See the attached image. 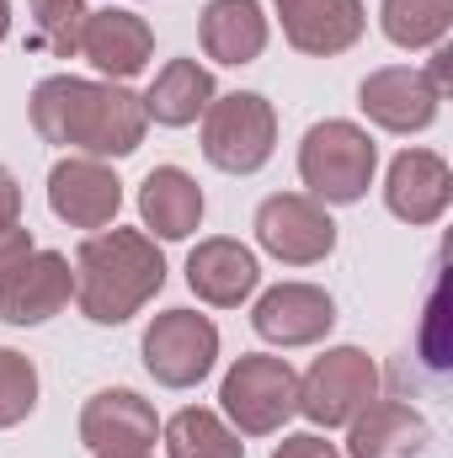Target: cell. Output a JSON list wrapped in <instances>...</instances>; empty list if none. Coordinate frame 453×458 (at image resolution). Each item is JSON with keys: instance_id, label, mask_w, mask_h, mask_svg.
<instances>
[{"instance_id": "obj_16", "label": "cell", "mask_w": 453, "mask_h": 458, "mask_svg": "<svg viewBox=\"0 0 453 458\" xmlns=\"http://www.w3.org/2000/svg\"><path fill=\"white\" fill-rule=\"evenodd\" d=\"M261 283V267H256V250H245L240 240L214 234V240H198V250L187 256V288L214 304V310H240Z\"/></svg>"}, {"instance_id": "obj_2", "label": "cell", "mask_w": 453, "mask_h": 458, "mask_svg": "<svg viewBox=\"0 0 453 458\" xmlns=\"http://www.w3.org/2000/svg\"><path fill=\"white\" fill-rule=\"evenodd\" d=\"M166 288V256L144 229H97L75 250V304L91 326L133 320Z\"/></svg>"}, {"instance_id": "obj_19", "label": "cell", "mask_w": 453, "mask_h": 458, "mask_svg": "<svg viewBox=\"0 0 453 458\" xmlns=\"http://www.w3.org/2000/svg\"><path fill=\"white\" fill-rule=\"evenodd\" d=\"M139 219L160 240H187L203 225V187L182 165H155L139 187Z\"/></svg>"}, {"instance_id": "obj_17", "label": "cell", "mask_w": 453, "mask_h": 458, "mask_svg": "<svg viewBox=\"0 0 453 458\" xmlns=\"http://www.w3.org/2000/svg\"><path fill=\"white\" fill-rule=\"evenodd\" d=\"M81 54L107 75V81H133L144 64H150V54H155V32H150V21L144 16H133V11H91L86 16V32H81Z\"/></svg>"}, {"instance_id": "obj_9", "label": "cell", "mask_w": 453, "mask_h": 458, "mask_svg": "<svg viewBox=\"0 0 453 458\" xmlns=\"http://www.w3.org/2000/svg\"><path fill=\"white\" fill-rule=\"evenodd\" d=\"M48 208L70 229H107L123 208V182L113 165L91 155H70L48 171Z\"/></svg>"}, {"instance_id": "obj_13", "label": "cell", "mask_w": 453, "mask_h": 458, "mask_svg": "<svg viewBox=\"0 0 453 458\" xmlns=\"http://www.w3.org/2000/svg\"><path fill=\"white\" fill-rule=\"evenodd\" d=\"M384 203L400 225H438L453 203V171L432 149H400L384 176Z\"/></svg>"}, {"instance_id": "obj_12", "label": "cell", "mask_w": 453, "mask_h": 458, "mask_svg": "<svg viewBox=\"0 0 453 458\" xmlns=\"http://www.w3.org/2000/svg\"><path fill=\"white\" fill-rule=\"evenodd\" d=\"M357 107L368 113V123H379L384 133H422V128H432L443 97H438V86L422 70L389 64V70H373L357 86Z\"/></svg>"}, {"instance_id": "obj_7", "label": "cell", "mask_w": 453, "mask_h": 458, "mask_svg": "<svg viewBox=\"0 0 453 458\" xmlns=\"http://www.w3.org/2000/svg\"><path fill=\"white\" fill-rule=\"evenodd\" d=\"M379 400V368L363 346H331L299 378V411L315 427H346L363 405Z\"/></svg>"}, {"instance_id": "obj_31", "label": "cell", "mask_w": 453, "mask_h": 458, "mask_svg": "<svg viewBox=\"0 0 453 458\" xmlns=\"http://www.w3.org/2000/svg\"><path fill=\"white\" fill-rule=\"evenodd\" d=\"M97 458H155V454H97Z\"/></svg>"}, {"instance_id": "obj_5", "label": "cell", "mask_w": 453, "mask_h": 458, "mask_svg": "<svg viewBox=\"0 0 453 458\" xmlns=\"http://www.w3.org/2000/svg\"><path fill=\"white\" fill-rule=\"evenodd\" d=\"M278 149V113L256 91H229L214 97L203 113V160L229 176H251L272 160Z\"/></svg>"}, {"instance_id": "obj_22", "label": "cell", "mask_w": 453, "mask_h": 458, "mask_svg": "<svg viewBox=\"0 0 453 458\" xmlns=\"http://www.w3.org/2000/svg\"><path fill=\"white\" fill-rule=\"evenodd\" d=\"M160 432H166V454L171 458H245L240 432L225 427V421H219L214 411H203V405L176 411Z\"/></svg>"}, {"instance_id": "obj_15", "label": "cell", "mask_w": 453, "mask_h": 458, "mask_svg": "<svg viewBox=\"0 0 453 458\" xmlns=\"http://www.w3.org/2000/svg\"><path fill=\"white\" fill-rule=\"evenodd\" d=\"M278 21H283V38L310 59L346 54L368 27L363 0H278Z\"/></svg>"}, {"instance_id": "obj_29", "label": "cell", "mask_w": 453, "mask_h": 458, "mask_svg": "<svg viewBox=\"0 0 453 458\" xmlns=\"http://www.w3.org/2000/svg\"><path fill=\"white\" fill-rule=\"evenodd\" d=\"M427 81L438 86V97H449V81H453V48H438V54H432V70H427Z\"/></svg>"}, {"instance_id": "obj_1", "label": "cell", "mask_w": 453, "mask_h": 458, "mask_svg": "<svg viewBox=\"0 0 453 458\" xmlns=\"http://www.w3.org/2000/svg\"><path fill=\"white\" fill-rule=\"evenodd\" d=\"M32 128L48 139V144H64V149H81L91 160H123L144 144V102L117 86V81H81V75H48L32 86Z\"/></svg>"}, {"instance_id": "obj_4", "label": "cell", "mask_w": 453, "mask_h": 458, "mask_svg": "<svg viewBox=\"0 0 453 458\" xmlns=\"http://www.w3.org/2000/svg\"><path fill=\"white\" fill-rule=\"evenodd\" d=\"M219 405H225V416L235 421L240 437H272L299 411V373L288 368V357L251 352L225 373Z\"/></svg>"}, {"instance_id": "obj_3", "label": "cell", "mask_w": 453, "mask_h": 458, "mask_svg": "<svg viewBox=\"0 0 453 458\" xmlns=\"http://www.w3.org/2000/svg\"><path fill=\"white\" fill-rule=\"evenodd\" d=\"M373 165H379V144L368 139V128L346 117L315 123L299 144V176L315 203H337V208L357 203L373 182Z\"/></svg>"}, {"instance_id": "obj_11", "label": "cell", "mask_w": 453, "mask_h": 458, "mask_svg": "<svg viewBox=\"0 0 453 458\" xmlns=\"http://www.w3.org/2000/svg\"><path fill=\"white\" fill-rule=\"evenodd\" d=\"M75 293V267L59 250H32L5 283H0V320L5 326H43L54 320Z\"/></svg>"}, {"instance_id": "obj_30", "label": "cell", "mask_w": 453, "mask_h": 458, "mask_svg": "<svg viewBox=\"0 0 453 458\" xmlns=\"http://www.w3.org/2000/svg\"><path fill=\"white\" fill-rule=\"evenodd\" d=\"M5 32H11V0H0V43H5Z\"/></svg>"}, {"instance_id": "obj_23", "label": "cell", "mask_w": 453, "mask_h": 458, "mask_svg": "<svg viewBox=\"0 0 453 458\" xmlns=\"http://www.w3.org/2000/svg\"><path fill=\"white\" fill-rule=\"evenodd\" d=\"M379 27L395 48H438L453 27V0H384Z\"/></svg>"}, {"instance_id": "obj_25", "label": "cell", "mask_w": 453, "mask_h": 458, "mask_svg": "<svg viewBox=\"0 0 453 458\" xmlns=\"http://www.w3.org/2000/svg\"><path fill=\"white\" fill-rule=\"evenodd\" d=\"M32 405H38V368H32V357L0 346V432L27 421Z\"/></svg>"}, {"instance_id": "obj_6", "label": "cell", "mask_w": 453, "mask_h": 458, "mask_svg": "<svg viewBox=\"0 0 453 458\" xmlns=\"http://www.w3.org/2000/svg\"><path fill=\"white\" fill-rule=\"evenodd\" d=\"M144 368L166 389H192L214 373L219 362V326L198 310H166L144 331Z\"/></svg>"}, {"instance_id": "obj_21", "label": "cell", "mask_w": 453, "mask_h": 458, "mask_svg": "<svg viewBox=\"0 0 453 458\" xmlns=\"http://www.w3.org/2000/svg\"><path fill=\"white\" fill-rule=\"evenodd\" d=\"M214 97H219L214 75L198 59H171L139 102H144V117H155L160 128H187V123H198V117L209 113Z\"/></svg>"}, {"instance_id": "obj_20", "label": "cell", "mask_w": 453, "mask_h": 458, "mask_svg": "<svg viewBox=\"0 0 453 458\" xmlns=\"http://www.w3.org/2000/svg\"><path fill=\"white\" fill-rule=\"evenodd\" d=\"M203 54L219 64H251L267 48V16L256 0H209L198 21Z\"/></svg>"}, {"instance_id": "obj_10", "label": "cell", "mask_w": 453, "mask_h": 458, "mask_svg": "<svg viewBox=\"0 0 453 458\" xmlns=\"http://www.w3.org/2000/svg\"><path fill=\"white\" fill-rule=\"evenodd\" d=\"M251 326H256L261 342H272V346H315L331 336L337 304L315 283H278V288H267L256 299Z\"/></svg>"}, {"instance_id": "obj_28", "label": "cell", "mask_w": 453, "mask_h": 458, "mask_svg": "<svg viewBox=\"0 0 453 458\" xmlns=\"http://www.w3.org/2000/svg\"><path fill=\"white\" fill-rule=\"evenodd\" d=\"M21 219V187H16V176L0 165V229H11Z\"/></svg>"}, {"instance_id": "obj_26", "label": "cell", "mask_w": 453, "mask_h": 458, "mask_svg": "<svg viewBox=\"0 0 453 458\" xmlns=\"http://www.w3.org/2000/svg\"><path fill=\"white\" fill-rule=\"evenodd\" d=\"M38 245H32V229H21V225H11V229H0V283L32 256Z\"/></svg>"}, {"instance_id": "obj_24", "label": "cell", "mask_w": 453, "mask_h": 458, "mask_svg": "<svg viewBox=\"0 0 453 458\" xmlns=\"http://www.w3.org/2000/svg\"><path fill=\"white\" fill-rule=\"evenodd\" d=\"M86 0H32V27H38V43L54 54V59H70L81 54V32H86Z\"/></svg>"}, {"instance_id": "obj_27", "label": "cell", "mask_w": 453, "mask_h": 458, "mask_svg": "<svg viewBox=\"0 0 453 458\" xmlns=\"http://www.w3.org/2000/svg\"><path fill=\"white\" fill-rule=\"evenodd\" d=\"M272 458H341V454H337V443H326L321 432H299V437H283L272 448Z\"/></svg>"}, {"instance_id": "obj_8", "label": "cell", "mask_w": 453, "mask_h": 458, "mask_svg": "<svg viewBox=\"0 0 453 458\" xmlns=\"http://www.w3.org/2000/svg\"><path fill=\"white\" fill-rule=\"evenodd\" d=\"M256 240L283 267H315L337 250V225H331L326 203H315L304 192H278L256 208Z\"/></svg>"}, {"instance_id": "obj_18", "label": "cell", "mask_w": 453, "mask_h": 458, "mask_svg": "<svg viewBox=\"0 0 453 458\" xmlns=\"http://www.w3.org/2000/svg\"><path fill=\"white\" fill-rule=\"evenodd\" d=\"M427 443L432 427L400 400H373L346 421V458H422Z\"/></svg>"}, {"instance_id": "obj_14", "label": "cell", "mask_w": 453, "mask_h": 458, "mask_svg": "<svg viewBox=\"0 0 453 458\" xmlns=\"http://www.w3.org/2000/svg\"><path fill=\"white\" fill-rule=\"evenodd\" d=\"M160 437V416L133 389H102L81 411V443L91 454H150Z\"/></svg>"}]
</instances>
